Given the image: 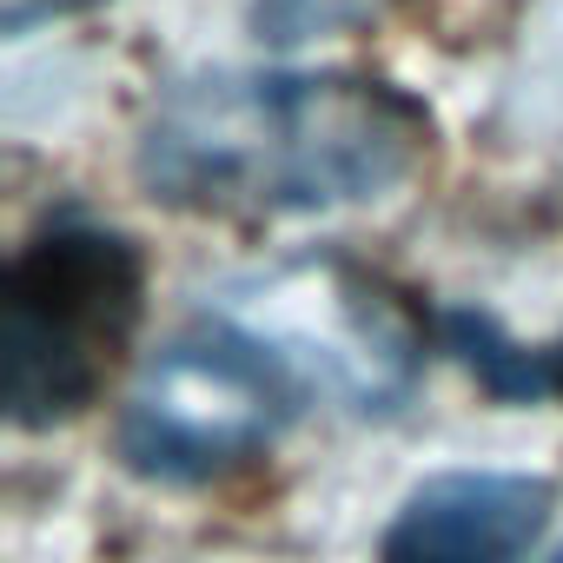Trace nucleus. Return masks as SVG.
<instances>
[{
  "label": "nucleus",
  "instance_id": "1",
  "mask_svg": "<svg viewBox=\"0 0 563 563\" xmlns=\"http://www.w3.org/2000/svg\"><path fill=\"white\" fill-rule=\"evenodd\" d=\"M431 153V113L339 67H219L179 80L140 126V179L199 219H306L385 199Z\"/></svg>",
  "mask_w": 563,
  "mask_h": 563
},
{
  "label": "nucleus",
  "instance_id": "2",
  "mask_svg": "<svg viewBox=\"0 0 563 563\" xmlns=\"http://www.w3.org/2000/svg\"><path fill=\"white\" fill-rule=\"evenodd\" d=\"M146 312V258L140 245L67 206L47 212L0 292V405L21 431L80 418L120 372Z\"/></svg>",
  "mask_w": 563,
  "mask_h": 563
},
{
  "label": "nucleus",
  "instance_id": "3",
  "mask_svg": "<svg viewBox=\"0 0 563 563\" xmlns=\"http://www.w3.org/2000/svg\"><path fill=\"white\" fill-rule=\"evenodd\" d=\"M312 372L245 319H186L133 378L120 451L140 477L212 484L265 457L306 411Z\"/></svg>",
  "mask_w": 563,
  "mask_h": 563
},
{
  "label": "nucleus",
  "instance_id": "4",
  "mask_svg": "<svg viewBox=\"0 0 563 563\" xmlns=\"http://www.w3.org/2000/svg\"><path fill=\"white\" fill-rule=\"evenodd\" d=\"M556 517V484L530 471L424 477L385 523L378 563H517Z\"/></svg>",
  "mask_w": 563,
  "mask_h": 563
},
{
  "label": "nucleus",
  "instance_id": "5",
  "mask_svg": "<svg viewBox=\"0 0 563 563\" xmlns=\"http://www.w3.org/2000/svg\"><path fill=\"white\" fill-rule=\"evenodd\" d=\"M451 345L464 352V365L497 391V398H563V345H510L490 319L451 312Z\"/></svg>",
  "mask_w": 563,
  "mask_h": 563
},
{
  "label": "nucleus",
  "instance_id": "6",
  "mask_svg": "<svg viewBox=\"0 0 563 563\" xmlns=\"http://www.w3.org/2000/svg\"><path fill=\"white\" fill-rule=\"evenodd\" d=\"M385 0H258V27L272 41H306L319 27H345L358 14H378Z\"/></svg>",
  "mask_w": 563,
  "mask_h": 563
},
{
  "label": "nucleus",
  "instance_id": "7",
  "mask_svg": "<svg viewBox=\"0 0 563 563\" xmlns=\"http://www.w3.org/2000/svg\"><path fill=\"white\" fill-rule=\"evenodd\" d=\"M556 563H563V556H556Z\"/></svg>",
  "mask_w": 563,
  "mask_h": 563
}]
</instances>
